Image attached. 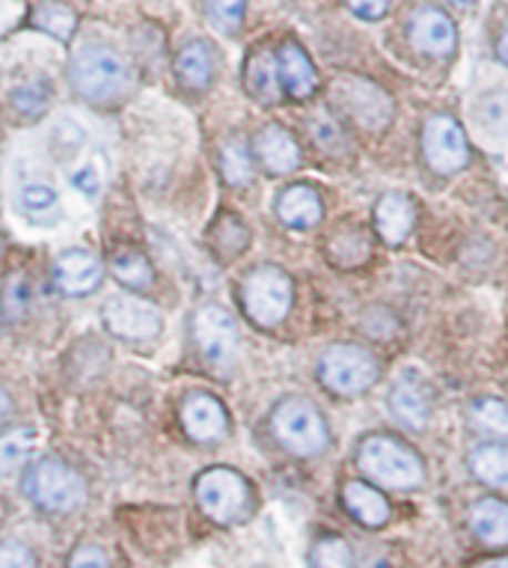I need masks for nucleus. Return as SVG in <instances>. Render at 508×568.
Wrapping results in <instances>:
<instances>
[{"instance_id":"29","label":"nucleus","mask_w":508,"mask_h":568,"mask_svg":"<svg viewBox=\"0 0 508 568\" xmlns=\"http://www.w3.org/2000/svg\"><path fill=\"white\" fill-rule=\"evenodd\" d=\"M30 24L39 30H45L54 39H72L74 28H78V16L74 10L63 7V3H54V0H48V3H39L33 16H30Z\"/></svg>"},{"instance_id":"5","label":"nucleus","mask_w":508,"mask_h":568,"mask_svg":"<svg viewBox=\"0 0 508 568\" xmlns=\"http://www.w3.org/2000/svg\"><path fill=\"white\" fill-rule=\"evenodd\" d=\"M274 435L288 453L295 456H318L331 444V429L327 419L322 417V410L315 408L313 402L306 399H286L274 410Z\"/></svg>"},{"instance_id":"36","label":"nucleus","mask_w":508,"mask_h":568,"mask_svg":"<svg viewBox=\"0 0 508 568\" xmlns=\"http://www.w3.org/2000/svg\"><path fill=\"white\" fill-rule=\"evenodd\" d=\"M309 134H313L315 146L327 155H343L348 150V138H345L343 125L331 116H315L309 122Z\"/></svg>"},{"instance_id":"45","label":"nucleus","mask_w":508,"mask_h":568,"mask_svg":"<svg viewBox=\"0 0 508 568\" xmlns=\"http://www.w3.org/2000/svg\"><path fill=\"white\" fill-rule=\"evenodd\" d=\"M10 410H12L10 396H7V393L0 390V419H3V417H10Z\"/></svg>"},{"instance_id":"37","label":"nucleus","mask_w":508,"mask_h":568,"mask_svg":"<svg viewBox=\"0 0 508 568\" xmlns=\"http://www.w3.org/2000/svg\"><path fill=\"white\" fill-rule=\"evenodd\" d=\"M247 0H209V19L223 33H238Z\"/></svg>"},{"instance_id":"20","label":"nucleus","mask_w":508,"mask_h":568,"mask_svg":"<svg viewBox=\"0 0 508 568\" xmlns=\"http://www.w3.org/2000/svg\"><path fill=\"white\" fill-rule=\"evenodd\" d=\"M277 215L292 230H313L324 215L322 196L309 185L286 187L277 200Z\"/></svg>"},{"instance_id":"42","label":"nucleus","mask_w":508,"mask_h":568,"mask_svg":"<svg viewBox=\"0 0 508 568\" xmlns=\"http://www.w3.org/2000/svg\"><path fill=\"white\" fill-rule=\"evenodd\" d=\"M69 182H72V185L87 196H95L99 194V187H102V179H99V170L95 168L74 170L72 176H69Z\"/></svg>"},{"instance_id":"16","label":"nucleus","mask_w":508,"mask_h":568,"mask_svg":"<svg viewBox=\"0 0 508 568\" xmlns=\"http://www.w3.org/2000/svg\"><path fill=\"white\" fill-rule=\"evenodd\" d=\"M416 205L407 194L389 191L375 205V230L387 244H402L407 235L414 233Z\"/></svg>"},{"instance_id":"3","label":"nucleus","mask_w":508,"mask_h":568,"mask_svg":"<svg viewBox=\"0 0 508 568\" xmlns=\"http://www.w3.org/2000/svg\"><path fill=\"white\" fill-rule=\"evenodd\" d=\"M30 500L48 513H74L81 509L87 500V485L83 476L72 465H65L63 458H42L30 467L28 479H24Z\"/></svg>"},{"instance_id":"35","label":"nucleus","mask_w":508,"mask_h":568,"mask_svg":"<svg viewBox=\"0 0 508 568\" xmlns=\"http://www.w3.org/2000/svg\"><path fill=\"white\" fill-rule=\"evenodd\" d=\"M0 307H3V316L10 322H19V318L28 316L30 310V280L28 274H10L7 283H3V292H0Z\"/></svg>"},{"instance_id":"19","label":"nucleus","mask_w":508,"mask_h":568,"mask_svg":"<svg viewBox=\"0 0 508 568\" xmlns=\"http://www.w3.org/2000/svg\"><path fill=\"white\" fill-rule=\"evenodd\" d=\"M343 500L345 509L363 524V527H372V530H378L384 524L389 521V500L384 494L369 483H360V479H352V483H345L343 488Z\"/></svg>"},{"instance_id":"2","label":"nucleus","mask_w":508,"mask_h":568,"mask_svg":"<svg viewBox=\"0 0 508 568\" xmlns=\"http://www.w3.org/2000/svg\"><path fill=\"white\" fill-rule=\"evenodd\" d=\"M357 465L372 483L393 491H414L426 483V465L414 449L389 435H369L357 447Z\"/></svg>"},{"instance_id":"11","label":"nucleus","mask_w":508,"mask_h":568,"mask_svg":"<svg viewBox=\"0 0 508 568\" xmlns=\"http://www.w3.org/2000/svg\"><path fill=\"white\" fill-rule=\"evenodd\" d=\"M108 331L122 339H155L161 334V313L155 304L131 295H113L102 310Z\"/></svg>"},{"instance_id":"41","label":"nucleus","mask_w":508,"mask_h":568,"mask_svg":"<svg viewBox=\"0 0 508 568\" xmlns=\"http://www.w3.org/2000/svg\"><path fill=\"white\" fill-rule=\"evenodd\" d=\"M348 7H352L354 16H360L366 21H378L384 19L393 7V0H348Z\"/></svg>"},{"instance_id":"13","label":"nucleus","mask_w":508,"mask_h":568,"mask_svg":"<svg viewBox=\"0 0 508 568\" xmlns=\"http://www.w3.org/2000/svg\"><path fill=\"white\" fill-rule=\"evenodd\" d=\"M389 414L405 429H426L428 419H431V390L426 387V382H419L414 375L398 378L389 390Z\"/></svg>"},{"instance_id":"34","label":"nucleus","mask_w":508,"mask_h":568,"mask_svg":"<svg viewBox=\"0 0 508 568\" xmlns=\"http://www.w3.org/2000/svg\"><path fill=\"white\" fill-rule=\"evenodd\" d=\"M33 447H37V432L33 429H16L10 435H0V474L24 465Z\"/></svg>"},{"instance_id":"9","label":"nucleus","mask_w":508,"mask_h":568,"mask_svg":"<svg viewBox=\"0 0 508 568\" xmlns=\"http://www.w3.org/2000/svg\"><path fill=\"white\" fill-rule=\"evenodd\" d=\"M423 152H426L428 168L440 173V176H453V173H458V170L470 164L467 134L446 113H435V116L426 120V129H423Z\"/></svg>"},{"instance_id":"38","label":"nucleus","mask_w":508,"mask_h":568,"mask_svg":"<svg viewBox=\"0 0 508 568\" xmlns=\"http://www.w3.org/2000/svg\"><path fill=\"white\" fill-rule=\"evenodd\" d=\"M481 120L490 131L508 134V93H494L481 102Z\"/></svg>"},{"instance_id":"24","label":"nucleus","mask_w":508,"mask_h":568,"mask_svg":"<svg viewBox=\"0 0 508 568\" xmlns=\"http://www.w3.org/2000/svg\"><path fill=\"white\" fill-rule=\"evenodd\" d=\"M473 476L494 488H508V447L499 440H488L473 449L470 456Z\"/></svg>"},{"instance_id":"43","label":"nucleus","mask_w":508,"mask_h":568,"mask_svg":"<svg viewBox=\"0 0 508 568\" xmlns=\"http://www.w3.org/2000/svg\"><path fill=\"white\" fill-rule=\"evenodd\" d=\"M497 54H499V60H502V63L508 65V21H506V28H502V33H499Z\"/></svg>"},{"instance_id":"40","label":"nucleus","mask_w":508,"mask_h":568,"mask_svg":"<svg viewBox=\"0 0 508 568\" xmlns=\"http://www.w3.org/2000/svg\"><path fill=\"white\" fill-rule=\"evenodd\" d=\"M69 568H111L108 566V557L99 545H83V548L74 550Z\"/></svg>"},{"instance_id":"31","label":"nucleus","mask_w":508,"mask_h":568,"mask_svg":"<svg viewBox=\"0 0 508 568\" xmlns=\"http://www.w3.org/2000/svg\"><path fill=\"white\" fill-rule=\"evenodd\" d=\"M221 170L223 179L235 187L250 185V179H253V161H250L247 146L241 143V140H230V143H223L221 150Z\"/></svg>"},{"instance_id":"8","label":"nucleus","mask_w":508,"mask_h":568,"mask_svg":"<svg viewBox=\"0 0 508 568\" xmlns=\"http://www.w3.org/2000/svg\"><path fill=\"white\" fill-rule=\"evenodd\" d=\"M331 95L336 108L354 125H360L366 131L387 129V122L393 120V102H389V95L380 87L372 84V81H366V78H336Z\"/></svg>"},{"instance_id":"47","label":"nucleus","mask_w":508,"mask_h":568,"mask_svg":"<svg viewBox=\"0 0 508 568\" xmlns=\"http://www.w3.org/2000/svg\"><path fill=\"white\" fill-rule=\"evenodd\" d=\"M0 253H3V244H0Z\"/></svg>"},{"instance_id":"21","label":"nucleus","mask_w":508,"mask_h":568,"mask_svg":"<svg viewBox=\"0 0 508 568\" xmlns=\"http://www.w3.org/2000/svg\"><path fill=\"white\" fill-rule=\"evenodd\" d=\"M244 84H247V93L262 104H277L280 102V69H277V54L271 51H256V54L247 60V69H244Z\"/></svg>"},{"instance_id":"10","label":"nucleus","mask_w":508,"mask_h":568,"mask_svg":"<svg viewBox=\"0 0 508 568\" xmlns=\"http://www.w3.org/2000/svg\"><path fill=\"white\" fill-rule=\"evenodd\" d=\"M191 331H194L196 348L203 352V357L214 369H230L238 357V325L235 318L226 313L223 307H203L196 310L194 322H191Z\"/></svg>"},{"instance_id":"22","label":"nucleus","mask_w":508,"mask_h":568,"mask_svg":"<svg viewBox=\"0 0 508 568\" xmlns=\"http://www.w3.org/2000/svg\"><path fill=\"white\" fill-rule=\"evenodd\" d=\"M470 527L479 536V541L490 548L508 545V504L497 497H485L470 509Z\"/></svg>"},{"instance_id":"26","label":"nucleus","mask_w":508,"mask_h":568,"mask_svg":"<svg viewBox=\"0 0 508 568\" xmlns=\"http://www.w3.org/2000/svg\"><path fill=\"white\" fill-rule=\"evenodd\" d=\"M21 212L33 224H54L60 217V196L51 185L33 182L21 187Z\"/></svg>"},{"instance_id":"30","label":"nucleus","mask_w":508,"mask_h":568,"mask_svg":"<svg viewBox=\"0 0 508 568\" xmlns=\"http://www.w3.org/2000/svg\"><path fill=\"white\" fill-rule=\"evenodd\" d=\"M250 244V233L247 226L241 224L238 217H221L212 230V247L221 253L223 260H232V256H238V253L247 251Z\"/></svg>"},{"instance_id":"15","label":"nucleus","mask_w":508,"mask_h":568,"mask_svg":"<svg viewBox=\"0 0 508 568\" xmlns=\"http://www.w3.org/2000/svg\"><path fill=\"white\" fill-rule=\"evenodd\" d=\"M102 262L90 251H65L54 262V283L65 295H90L102 283Z\"/></svg>"},{"instance_id":"14","label":"nucleus","mask_w":508,"mask_h":568,"mask_svg":"<svg viewBox=\"0 0 508 568\" xmlns=\"http://www.w3.org/2000/svg\"><path fill=\"white\" fill-rule=\"evenodd\" d=\"M182 426L200 444H212V440H221L226 435L230 417H226V410H223V405L214 396L194 393L182 405Z\"/></svg>"},{"instance_id":"28","label":"nucleus","mask_w":508,"mask_h":568,"mask_svg":"<svg viewBox=\"0 0 508 568\" xmlns=\"http://www.w3.org/2000/svg\"><path fill=\"white\" fill-rule=\"evenodd\" d=\"M470 423L476 432L497 440H508V405L502 399H476L470 405Z\"/></svg>"},{"instance_id":"17","label":"nucleus","mask_w":508,"mask_h":568,"mask_svg":"<svg viewBox=\"0 0 508 568\" xmlns=\"http://www.w3.org/2000/svg\"><path fill=\"white\" fill-rule=\"evenodd\" d=\"M256 159L268 173H292L301 164V146L283 125H265L256 134Z\"/></svg>"},{"instance_id":"6","label":"nucleus","mask_w":508,"mask_h":568,"mask_svg":"<svg viewBox=\"0 0 508 568\" xmlns=\"http://www.w3.org/2000/svg\"><path fill=\"white\" fill-rule=\"evenodd\" d=\"M318 375L327 390L339 393V396H357V393L369 390L372 384L378 382L380 366L378 357L363 348V345L343 343L327 348L318 364Z\"/></svg>"},{"instance_id":"44","label":"nucleus","mask_w":508,"mask_h":568,"mask_svg":"<svg viewBox=\"0 0 508 568\" xmlns=\"http://www.w3.org/2000/svg\"><path fill=\"white\" fill-rule=\"evenodd\" d=\"M476 568H508V557H494V559H485V562H479Z\"/></svg>"},{"instance_id":"27","label":"nucleus","mask_w":508,"mask_h":568,"mask_svg":"<svg viewBox=\"0 0 508 568\" xmlns=\"http://www.w3.org/2000/svg\"><path fill=\"white\" fill-rule=\"evenodd\" d=\"M369 239H366V230L360 226H345L331 239V260L343 268H354V265H363L369 260Z\"/></svg>"},{"instance_id":"1","label":"nucleus","mask_w":508,"mask_h":568,"mask_svg":"<svg viewBox=\"0 0 508 568\" xmlns=\"http://www.w3.org/2000/svg\"><path fill=\"white\" fill-rule=\"evenodd\" d=\"M69 78L78 93L93 104H116L131 90L125 57L108 45H83L69 63Z\"/></svg>"},{"instance_id":"18","label":"nucleus","mask_w":508,"mask_h":568,"mask_svg":"<svg viewBox=\"0 0 508 568\" xmlns=\"http://www.w3.org/2000/svg\"><path fill=\"white\" fill-rule=\"evenodd\" d=\"M280 84L292 99H309L318 90V75H315L313 60L306 57V51L295 42H286L277 54Z\"/></svg>"},{"instance_id":"46","label":"nucleus","mask_w":508,"mask_h":568,"mask_svg":"<svg viewBox=\"0 0 508 568\" xmlns=\"http://www.w3.org/2000/svg\"><path fill=\"white\" fill-rule=\"evenodd\" d=\"M449 3H455V7H473L476 0H449Z\"/></svg>"},{"instance_id":"33","label":"nucleus","mask_w":508,"mask_h":568,"mask_svg":"<svg viewBox=\"0 0 508 568\" xmlns=\"http://www.w3.org/2000/svg\"><path fill=\"white\" fill-rule=\"evenodd\" d=\"M51 104V84L48 81H30L12 90V108L24 120H39Z\"/></svg>"},{"instance_id":"7","label":"nucleus","mask_w":508,"mask_h":568,"mask_svg":"<svg viewBox=\"0 0 508 568\" xmlns=\"http://www.w3.org/2000/svg\"><path fill=\"white\" fill-rule=\"evenodd\" d=\"M196 500L203 513L217 524H238L250 515L253 491L247 479L230 467H214L196 479Z\"/></svg>"},{"instance_id":"25","label":"nucleus","mask_w":508,"mask_h":568,"mask_svg":"<svg viewBox=\"0 0 508 568\" xmlns=\"http://www.w3.org/2000/svg\"><path fill=\"white\" fill-rule=\"evenodd\" d=\"M111 271L122 286H131V290H146V286L155 283L152 262H149L140 251H131V247H122V251L113 253Z\"/></svg>"},{"instance_id":"12","label":"nucleus","mask_w":508,"mask_h":568,"mask_svg":"<svg viewBox=\"0 0 508 568\" xmlns=\"http://www.w3.org/2000/svg\"><path fill=\"white\" fill-rule=\"evenodd\" d=\"M410 42H414L416 51L428 57H449L458 48V30L444 10L423 7L410 19Z\"/></svg>"},{"instance_id":"39","label":"nucleus","mask_w":508,"mask_h":568,"mask_svg":"<svg viewBox=\"0 0 508 568\" xmlns=\"http://www.w3.org/2000/svg\"><path fill=\"white\" fill-rule=\"evenodd\" d=\"M0 568H37V562L28 545L10 539L0 545Z\"/></svg>"},{"instance_id":"32","label":"nucleus","mask_w":508,"mask_h":568,"mask_svg":"<svg viewBox=\"0 0 508 568\" xmlns=\"http://www.w3.org/2000/svg\"><path fill=\"white\" fill-rule=\"evenodd\" d=\"M309 559H313V568H357L352 545L343 536H324L315 541Z\"/></svg>"},{"instance_id":"4","label":"nucleus","mask_w":508,"mask_h":568,"mask_svg":"<svg viewBox=\"0 0 508 568\" xmlns=\"http://www.w3.org/2000/svg\"><path fill=\"white\" fill-rule=\"evenodd\" d=\"M292 277L277 265H260L253 268L241 286V304L260 327H277L292 310Z\"/></svg>"},{"instance_id":"23","label":"nucleus","mask_w":508,"mask_h":568,"mask_svg":"<svg viewBox=\"0 0 508 568\" xmlns=\"http://www.w3.org/2000/svg\"><path fill=\"white\" fill-rule=\"evenodd\" d=\"M179 81L185 90H205L214 78V54L209 42H191L176 60Z\"/></svg>"}]
</instances>
